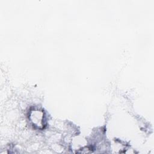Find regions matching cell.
Listing matches in <instances>:
<instances>
[{"label":"cell","mask_w":154,"mask_h":154,"mask_svg":"<svg viewBox=\"0 0 154 154\" xmlns=\"http://www.w3.org/2000/svg\"><path fill=\"white\" fill-rule=\"evenodd\" d=\"M30 119L32 122L34 126L38 128H42L43 127V112L40 110H33L30 114Z\"/></svg>","instance_id":"obj_1"}]
</instances>
